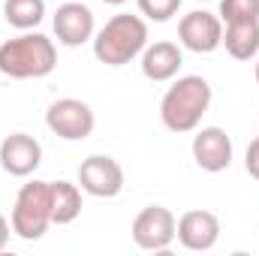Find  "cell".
<instances>
[{
    "instance_id": "6da1fadb",
    "label": "cell",
    "mask_w": 259,
    "mask_h": 256,
    "mask_svg": "<svg viewBox=\"0 0 259 256\" xmlns=\"http://www.w3.org/2000/svg\"><path fill=\"white\" fill-rule=\"evenodd\" d=\"M211 106V84L202 75H181L160 100V121L172 133H193Z\"/></svg>"
},
{
    "instance_id": "7a4b0ae2",
    "label": "cell",
    "mask_w": 259,
    "mask_h": 256,
    "mask_svg": "<svg viewBox=\"0 0 259 256\" xmlns=\"http://www.w3.org/2000/svg\"><path fill=\"white\" fill-rule=\"evenodd\" d=\"M148 46V24L142 15H112L97 33H94V55L106 66H124L136 61Z\"/></svg>"
},
{
    "instance_id": "3957f363",
    "label": "cell",
    "mask_w": 259,
    "mask_h": 256,
    "mask_svg": "<svg viewBox=\"0 0 259 256\" xmlns=\"http://www.w3.org/2000/svg\"><path fill=\"white\" fill-rule=\"evenodd\" d=\"M58 66V49L42 33H21L0 46V72L9 78H46Z\"/></svg>"
},
{
    "instance_id": "277c9868",
    "label": "cell",
    "mask_w": 259,
    "mask_h": 256,
    "mask_svg": "<svg viewBox=\"0 0 259 256\" xmlns=\"http://www.w3.org/2000/svg\"><path fill=\"white\" fill-rule=\"evenodd\" d=\"M12 232L24 241H39L52 226V181H27L9 214Z\"/></svg>"
},
{
    "instance_id": "5b68a950",
    "label": "cell",
    "mask_w": 259,
    "mask_h": 256,
    "mask_svg": "<svg viewBox=\"0 0 259 256\" xmlns=\"http://www.w3.org/2000/svg\"><path fill=\"white\" fill-rule=\"evenodd\" d=\"M46 127L64 142H81L94 133L97 118H94V109L88 103H81L75 97H64V100H55L49 106Z\"/></svg>"
},
{
    "instance_id": "8992f818",
    "label": "cell",
    "mask_w": 259,
    "mask_h": 256,
    "mask_svg": "<svg viewBox=\"0 0 259 256\" xmlns=\"http://www.w3.org/2000/svg\"><path fill=\"white\" fill-rule=\"evenodd\" d=\"M175 214L163 205H148L136 214L133 220V241L142 250H169L175 241Z\"/></svg>"
},
{
    "instance_id": "52a82bcc",
    "label": "cell",
    "mask_w": 259,
    "mask_h": 256,
    "mask_svg": "<svg viewBox=\"0 0 259 256\" xmlns=\"http://www.w3.org/2000/svg\"><path fill=\"white\" fill-rule=\"evenodd\" d=\"M78 184L88 196L97 199H115L124 190V169L115 157L106 154H94L88 160H81L78 166Z\"/></svg>"
},
{
    "instance_id": "ba28073f",
    "label": "cell",
    "mask_w": 259,
    "mask_h": 256,
    "mask_svg": "<svg viewBox=\"0 0 259 256\" xmlns=\"http://www.w3.org/2000/svg\"><path fill=\"white\" fill-rule=\"evenodd\" d=\"M178 39L196 55H211L223 46V21L214 12L193 9L178 21Z\"/></svg>"
},
{
    "instance_id": "9c48e42d",
    "label": "cell",
    "mask_w": 259,
    "mask_h": 256,
    "mask_svg": "<svg viewBox=\"0 0 259 256\" xmlns=\"http://www.w3.org/2000/svg\"><path fill=\"white\" fill-rule=\"evenodd\" d=\"M42 163V145L27 133H12L0 142V166L12 178H27Z\"/></svg>"
},
{
    "instance_id": "30bf717a",
    "label": "cell",
    "mask_w": 259,
    "mask_h": 256,
    "mask_svg": "<svg viewBox=\"0 0 259 256\" xmlns=\"http://www.w3.org/2000/svg\"><path fill=\"white\" fill-rule=\"evenodd\" d=\"M55 36L66 49H78L88 39H94V12L78 3V0H66L55 12Z\"/></svg>"
},
{
    "instance_id": "8fae6325",
    "label": "cell",
    "mask_w": 259,
    "mask_h": 256,
    "mask_svg": "<svg viewBox=\"0 0 259 256\" xmlns=\"http://www.w3.org/2000/svg\"><path fill=\"white\" fill-rule=\"evenodd\" d=\"M193 160L202 172H223L232 166V139L220 127H202L193 136Z\"/></svg>"
},
{
    "instance_id": "7c38bea8",
    "label": "cell",
    "mask_w": 259,
    "mask_h": 256,
    "mask_svg": "<svg viewBox=\"0 0 259 256\" xmlns=\"http://www.w3.org/2000/svg\"><path fill=\"white\" fill-rule=\"evenodd\" d=\"M175 238L181 241V247H187L193 253L211 250L220 238V220H217V214L202 211V208L187 211V214H181V220L175 226Z\"/></svg>"
},
{
    "instance_id": "4fadbf2b",
    "label": "cell",
    "mask_w": 259,
    "mask_h": 256,
    "mask_svg": "<svg viewBox=\"0 0 259 256\" xmlns=\"http://www.w3.org/2000/svg\"><path fill=\"white\" fill-rule=\"evenodd\" d=\"M181 64H184V55L169 39L145 46V52H142V75L148 81H172L178 75Z\"/></svg>"
},
{
    "instance_id": "5bb4252c",
    "label": "cell",
    "mask_w": 259,
    "mask_h": 256,
    "mask_svg": "<svg viewBox=\"0 0 259 256\" xmlns=\"http://www.w3.org/2000/svg\"><path fill=\"white\" fill-rule=\"evenodd\" d=\"M223 46L235 61H253L259 55V21H232V24H226Z\"/></svg>"
},
{
    "instance_id": "9a60e30c",
    "label": "cell",
    "mask_w": 259,
    "mask_h": 256,
    "mask_svg": "<svg viewBox=\"0 0 259 256\" xmlns=\"http://www.w3.org/2000/svg\"><path fill=\"white\" fill-rule=\"evenodd\" d=\"M81 214V190L69 181H52V223L66 226Z\"/></svg>"
},
{
    "instance_id": "2e32d148",
    "label": "cell",
    "mask_w": 259,
    "mask_h": 256,
    "mask_svg": "<svg viewBox=\"0 0 259 256\" xmlns=\"http://www.w3.org/2000/svg\"><path fill=\"white\" fill-rule=\"evenodd\" d=\"M3 18L15 30H33L46 18V0H6L3 3Z\"/></svg>"
},
{
    "instance_id": "e0dca14e",
    "label": "cell",
    "mask_w": 259,
    "mask_h": 256,
    "mask_svg": "<svg viewBox=\"0 0 259 256\" xmlns=\"http://www.w3.org/2000/svg\"><path fill=\"white\" fill-rule=\"evenodd\" d=\"M220 21H259V0H220Z\"/></svg>"
},
{
    "instance_id": "ac0fdd59",
    "label": "cell",
    "mask_w": 259,
    "mask_h": 256,
    "mask_svg": "<svg viewBox=\"0 0 259 256\" xmlns=\"http://www.w3.org/2000/svg\"><path fill=\"white\" fill-rule=\"evenodd\" d=\"M136 3H139V12L151 21H169L181 9V0H136Z\"/></svg>"
},
{
    "instance_id": "d6986e66",
    "label": "cell",
    "mask_w": 259,
    "mask_h": 256,
    "mask_svg": "<svg viewBox=\"0 0 259 256\" xmlns=\"http://www.w3.org/2000/svg\"><path fill=\"white\" fill-rule=\"evenodd\" d=\"M244 169H247V175L250 178H256L259 181V136L247 145V154H244Z\"/></svg>"
},
{
    "instance_id": "ffe728a7",
    "label": "cell",
    "mask_w": 259,
    "mask_h": 256,
    "mask_svg": "<svg viewBox=\"0 0 259 256\" xmlns=\"http://www.w3.org/2000/svg\"><path fill=\"white\" fill-rule=\"evenodd\" d=\"M9 229H12V223H9V220H6V217L0 214V250H3L6 244H9Z\"/></svg>"
},
{
    "instance_id": "44dd1931",
    "label": "cell",
    "mask_w": 259,
    "mask_h": 256,
    "mask_svg": "<svg viewBox=\"0 0 259 256\" xmlns=\"http://www.w3.org/2000/svg\"><path fill=\"white\" fill-rule=\"evenodd\" d=\"M103 3H109V6H121V3H127V0H103Z\"/></svg>"
},
{
    "instance_id": "7402d4cb",
    "label": "cell",
    "mask_w": 259,
    "mask_h": 256,
    "mask_svg": "<svg viewBox=\"0 0 259 256\" xmlns=\"http://www.w3.org/2000/svg\"><path fill=\"white\" fill-rule=\"evenodd\" d=\"M256 84H259V61H256Z\"/></svg>"
}]
</instances>
